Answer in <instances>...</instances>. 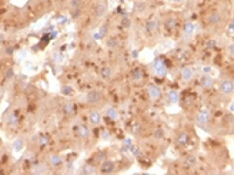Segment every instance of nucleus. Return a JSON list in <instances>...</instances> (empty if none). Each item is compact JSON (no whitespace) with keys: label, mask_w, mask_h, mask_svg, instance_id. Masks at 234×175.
<instances>
[{"label":"nucleus","mask_w":234,"mask_h":175,"mask_svg":"<svg viewBox=\"0 0 234 175\" xmlns=\"http://www.w3.org/2000/svg\"><path fill=\"white\" fill-rule=\"evenodd\" d=\"M80 14H81V9H80V8H74V9H71V18H73V19L78 18Z\"/></svg>","instance_id":"nucleus-33"},{"label":"nucleus","mask_w":234,"mask_h":175,"mask_svg":"<svg viewBox=\"0 0 234 175\" xmlns=\"http://www.w3.org/2000/svg\"><path fill=\"white\" fill-rule=\"evenodd\" d=\"M180 75H182L183 81H185V82H189V81H191L192 77H193V70H192V68L186 67V68H184V69L182 70Z\"/></svg>","instance_id":"nucleus-9"},{"label":"nucleus","mask_w":234,"mask_h":175,"mask_svg":"<svg viewBox=\"0 0 234 175\" xmlns=\"http://www.w3.org/2000/svg\"><path fill=\"white\" fill-rule=\"evenodd\" d=\"M101 120H102V116L99 114V112L96 111H92L90 112V114H89V121L94 124V125H97L101 123Z\"/></svg>","instance_id":"nucleus-10"},{"label":"nucleus","mask_w":234,"mask_h":175,"mask_svg":"<svg viewBox=\"0 0 234 175\" xmlns=\"http://www.w3.org/2000/svg\"><path fill=\"white\" fill-rule=\"evenodd\" d=\"M164 135H165V132H164V130L162 127H157L156 130L153 131V138L156 140H160L164 138Z\"/></svg>","instance_id":"nucleus-22"},{"label":"nucleus","mask_w":234,"mask_h":175,"mask_svg":"<svg viewBox=\"0 0 234 175\" xmlns=\"http://www.w3.org/2000/svg\"><path fill=\"white\" fill-rule=\"evenodd\" d=\"M155 69H156V72L159 76H165V75H166V68L164 67L163 62L157 61V62L155 63Z\"/></svg>","instance_id":"nucleus-12"},{"label":"nucleus","mask_w":234,"mask_h":175,"mask_svg":"<svg viewBox=\"0 0 234 175\" xmlns=\"http://www.w3.org/2000/svg\"><path fill=\"white\" fill-rule=\"evenodd\" d=\"M196 165H197V158L193 154H190V155L185 156V159L183 160V166L185 168H192L194 167Z\"/></svg>","instance_id":"nucleus-4"},{"label":"nucleus","mask_w":234,"mask_h":175,"mask_svg":"<svg viewBox=\"0 0 234 175\" xmlns=\"http://www.w3.org/2000/svg\"><path fill=\"white\" fill-rule=\"evenodd\" d=\"M77 132L80 134L81 138H87L89 135V130L83 125H78L77 126Z\"/></svg>","instance_id":"nucleus-20"},{"label":"nucleus","mask_w":234,"mask_h":175,"mask_svg":"<svg viewBox=\"0 0 234 175\" xmlns=\"http://www.w3.org/2000/svg\"><path fill=\"white\" fill-rule=\"evenodd\" d=\"M99 170L103 174H110V173H113V170H115V163L111 160L103 161L101 167H99Z\"/></svg>","instance_id":"nucleus-3"},{"label":"nucleus","mask_w":234,"mask_h":175,"mask_svg":"<svg viewBox=\"0 0 234 175\" xmlns=\"http://www.w3.org/2000/svg\"><path fill=\"white\" fill-rule=\"evenodd\" d=\"M143 78V71L139 68H136L132 71V79L134 81H139Z\"/></svg>","instance_id":"nucleus-23"},{"label":"nucleus","mask_w":234,"mask_h":175,"mask_svg":"<svg viewBox=\"0 0 234 175\" xmlns=\"http://www.w3.org/2000/svg\"><path fill=\"white\" fill-rule=\"evenodd\" d=\"M176 1H178V0H176Z\"/></svg>","instance_id":"nucleus-46"},{"label":"nucleus","mask_w":234,"mask_h":175,"mask_svg":"<svg viewBox=\"0 0 234 175\" xmlns=\"http://www.w3.org/2000/svg\"><path fill=\"white\" fill-rule=\"evenodd\" d=\"M210 71H211V68H210V67H205V68H204V72H206V74H208Z\"/></svg>","instance_id":"nucleus-41"},{"label":"nucleus","mask_w":234,"mask_h":175,"mask_svg":"<svg viewBox=\"0 0 234 175\" xmlns=\"http://www.w3.org/2000/svg\"><path fill=\"white\" fill-rule=\"evenodd\" d=\"M7 51H8L7 54H9V55H11V54H12V51H13V48H7Z\"/></svg>","instance_id":"nucleus-44"},{"label":"nucleus","mask_w":234,"mask_h":175,"mask_svg":"<svg viewBox=\"0 0 234 175\" xmlns=\"http://www.w3.org/2000/svg\"><path fill=\"white\" fill-rule=\"evenodd\" d=\"M190 141V135L186 132H180L177 137V142L180 146H186Z\"/></svg>","instance_id":"nucleus-7"},{"label":"nucleus","mask_w":234,"mask_h":175,"mask_svg":"<svg viewBox=\"0 0 234 175\" xmlns=\"http://www.w3.org/2000/svg\"><path fill=\"white\" fill-rule=\"evenodd\" d=\"M176 25H177V20L175 19V18H167L165 22H164V27L166 28V29H173V28L176 27Z\"/></svg>","instance_id":"nucleus-18"},{"label":"nucleus","mask_w":234,"mask_h":175,"mask_svg":"<svg viewBox=\"0 0 234 175\" xmlns=\"http://www.w3.org/2000/svg\"><path fill=\"white\" fill-rule=\"evenodd\" d=\"M142 132V125L141 124H136L135 126H134V128H132V133L134 134H139V133Z\"/></svg>","instance_id":"nucleus-34"},{"label":"nucleus","mask_w":234,"mask_h":175,"mask_svg":"<svg viewBox=\"0 0 234 175\" xmlns=\"http://www.w3.org/2000/svg\"><path fill=\"white\" fill-rule=\"evenodd\" d=\"M148 92H149L150 98L153 99V100H156V99L160 97V90L158 89V86L153 85V84H151V85L148 86Z\"/></svg>","instance_id":"nucleus-5"},{"label":"nucleus","mask_w":234,"mask_h":175,"mask_svg":"<svg viewBox=\"0 0 234 175\" xmlns=\"http://www.w3.org/2000/svg\"><path fill=\"white\" fill-rule=\"evenodd\" d=\"M2 41H4V35L0 33V43H1Z\"/></svg>","instance_id":"nucleus-45"},{"label":"nucleus","mask_w":234,"mask_h":175,"mask_svg":"<svg viewBox=\"0 0 234 175\" xmlns=\"http://www.w3.org/2000/svg\"><path fill=\"white\" fill-rule=\"evenodd\" d=\"M200 85L205 89H208L213 85V79L210 76H203L200 78Z\"/></svg>","instance_id":"nucleus-14"},{"label":"nucleus","mask_w":234,"mask_h":175,"mask_svg":"<svg viewBox=\"0 0 234 175\" xmlns=\"http://www.w3.org/2000/svg\"><path fill=\"white\" fill-rule=\"evenodd\" d=\"M132 53H134V54H132V57H137V56H138V50H134Z\"/></svg>","instance_id":"nucleus-43"},{"label":"nucleus","mask_w":234,"mask_h":175,"mask_svg":"<svg viewBox=\"0 0 234 175\" xmlns=\"http://www.w3.org/2000/svg\"><path fill=\"white\" fill-rule=\"evenodd\" d=\"M157 27H158V25H157V21L155 20H150L145 23V30L148 33H153L157 29Z\"/></svg>","instance_id":"nucleus-16"},{"label":"nucleus","mask_w":234,"mask_h":175,"mask_svg":"<svg viewBox=\"0 0 234 175\" xmlns=\"http://www.w3.org/2000/svg\"><path fill=\"white\" fill-rule=\"evenodd\" d=\"M146 8V4L144 1H137L135 4V9L137 12H143Z\"/></svg>","instance_id":"nucleus-25"},{"label":"nucleus","mask_w":234,"mask_h":175,"mask_svg":"<svg viewBox=\"0 0 234 175\" xmlns=\"http://www.w3.org/2000/svg\"><path fill=\"white\" fill-rule=\"evenodd\" d=\"M219 89L222 93L229 95V93H232L234 91V83L232 81H229V79H225V81H222V82L220 83Z\"/></svg>","instance_id":"nucleus-2"},{"label":"nucleus","mask_w":234,"mask_h":175,"mask_svg":"<svg viewBox=\"0 0 234 175\" xmlns=\"http://www.w3.org/2000/svg\"><path fill=\"white\" fill-rule=\"evenodd\" d=\"M22 147H23V141H22L21 139L14 140V142H13V149H14V152H20L22 149Z\"/></svg>","instance_id":"nucleus-24"},{"label":"nucleus","mask_w":234,"mask_h":175,"mask_svg":"<svg viewBox=\"0 0 234 175\" xmlns=\"http://www.w3.org/2000/svg\"><path fill=\"white\" fill-rule=\"evenodd\" d=\"M106 114L108 118H110L111 120H117L118 117H120V114H118V111L115 109V107H108L106 111Z\"/></svg>","instance_id":"nucleus-11"},{"label":"nucleus","mask_w":234,"mask_h":175,"mask_svg":"<svg viewBox=\"0 0 234 175\" xmlns=\"http://www.w3.org/2000/svg\"><path fill=\"white\" fill-rule=\"evenodd\" d=\"M99 74H101V76L102 78H104V79H109V78H111L113 76V70L110 67H103L101 71H99Z\"/></svg>","instance_id":"nucleus-15"},{"label":"nucleus","mask_w":234,"mask_h":175,"mask_svg":"<svg viewBox=\"0 0 234 175\" xmlns=\"http://www.w3.org/2000/svg\"><path fill=\"white\" fill-rule=\"evenodd\" d=\"M106 12V6L104 4H97L96 7H95V9H94V15H95V18H102Z\"/></svg>","instance_id":"nucleus-6"},{"label":"nucleus","mask_w":234,"mask_h":175,"mask_svg":"<svg viewBox=\"0 0 234 175\" xmlns=\"http://www.w3.org/2000/svg\"><path fill=\"white\" fill-rule=\"evenodd\" d=\"M167 98H169L170 103L176 104V103L178 102V99H179V95H178V92L176 90H170L169 91V93H167Z\"/></svg>","instance_id":"nucleus-19"},{"label":"nucleus","mask_w":234,"mask_h":175,"mask_svg":"<svg viewBox=\"0 0 234 175\" xmlns=\"http://www.w3.org/2000/svg\"><path fill=\"white\" fill-rule=\"evenodd\" d=\"M121 25L123 28L129 29V28L131 27V20H130L129 18H123V20L121 21Z\"/></svg>","instance_id":"nucleus-28"},{"label":"nucleus","mask_w":234,"mask_h":175,"mask_svg":"<svg viewBox=\"0 0 234 175\" xmlns=\"http://www.w3.org/2000/svg\"><path fill=\"white\" fill-rule=\"evenodd\" d=\"M49 162L52 166L57 167V166H60V165L62 163V158H61L59 154H52L49 156Z\"/></svg>","instance_id":"nucleus-13"},{"label":"nucleus","mask_w":234,"mask_h":175,"mask_svg":"<svg viewBox=\"0 0 234 175\" xmlns=\"http://www.w3.org/2000/svg\"><path fill=\"white\" fill-rule=\"evenodd\" d=\"M106 27H102L101 29H99V33H97V34H99V37H103V36L106 35Z\"/></svg>","instance_id":"nucleus-37"},{"label":"nucleus","mask_w":234,"mask_h":175,"mask_svg":"<svg viewBox=\"0 0 234 175\" xmlns=\"http://www.w3.org/2000/svg\"><path fill=\"white\" fill-rule=\"evenodd\" d=\"M47 141H48V139H47L46 137H43V138H41V139H40V144H41V145H45Z\"/></svg>","instance_id":"nucleus-40"},{"label":"nucleus","mask_w":234,"mask_h":175,"mask_svg":"<svg viewBox=\"0 0 234 175\" xmlns=\"http://www.w3.org/2000/svg\"><path fill=\"white\" fill-rule=\"evenodd\" d=\"M13 76H14V70L12 69V68H9V69L6 71V75H5V77H6L7 79H9V78H12Z\"/></svg>","instance_id":"nucleus-36"},{"label":"nucleus","mask_w":234,"mask_h":175,"mask_svg":"<svg viewBox=\"0 0 234 175\" xmlns=\"http://www.w3.org/2000/svg\"><path fill=\"white\" fill-rule=\"evenodd\" d=\"M229 51H231L232 54H234V43H233V44H231V46H229Z\"/></svg>","instance_id":"nucleus-42"},{"label":"nucleus","mask_w":234,"mask_h":175,"mask_svg":"<svg viewBox=\"0 0 234 175\" xmlns=\"http://www.w3.org/2000/svg\"><path fill=\"white\" fill-rule=\"evenodd\" d=\"M102 137H103V139H109V137H110V133L108 132V131H104V132L102 133Z\"/></svg>","instance_id":"nucleus-38"},{"label":"nucleus","mask_w":234,"mask_h":175,"mask_svg":"<svg viewBox=\"0 0 234 175\" xmlns=\"http://www.w3.org/2000/svg\"><path fill=\"white\" fill-rule=\"evenodd\" d=\"M87 103L90 105H95L102 100V93L99 90H90L85 96Z\"/></svg>","instance_id":"nucleus-1"},{"label":"nucleus","mask_w":234,"mask_h":175,"mask_svg":"<svg viewBox=\"0 0 234 175\" xmlns=\"http://www.w3.org/2000/svg\"><path fill=\"white\" fill-rule=\"evenodd\" d=\"M106 47L110 49H115L118 47V41H117V39H115V37H109L108 40H106Z\"/></svg>","instance_id":"nucleus-21"},{"label":"nucleus","mask_w":234,"mask_h":175,"mask_svg":"<svg viewBox=\"0 0 234 175\" xmlns=\"http://www.w3.org/2000/svg\"><path fill=\"white\" fill-rule=\"evenodd\" d=\"M207 20H208V22H210L211 25H217V23H219L220 20H221V16H220L219 13H211L208 15Z\"/></svg>","instance_id":"nucleus-17"},{"label":"nucleus","mask_w":234,"mask_h":175,"mask_svg":"<svg viewBox=\"0 0 234 175\" xmlns=\"http://www.w3.org/2000/svg\"><path fill=\"white\" fill-rule=\"evenodd\" d=\"M194 30V25L191 23V22H189V23H186L184 27V32L186 34H191L192 32Z\"/></svg>","instance_id":"nucleus-29"},{"label":"nucleus","mask_w":234,"mask_h":175,"mask_svg":"<svg viewBox=\"0 0 234 175\" xmlns=\"http://www.w3.org/2000/svg\"><path fill=\"white\" fill-rule=\"evenodd\" d=\"M63 111H64V113H66V114H71V113L74 112V105L70 104V103H67V104H64Z\"/></svg>","instance_id":"nucleus-27"},{"label":"nucleus","mask_w":234,"mask_h":175,"mask_svg":"<svg viewBox=\"0 0 234 175\" xmlns=\"http://www.w3.org/2000/svg\"><path fill=\"white\" fill-rule=\"evenodd\" d=\"M81 5H82V1H81V0H70L71 9H74V8H80Z\"/></svg>","instance_id":"nucleus-32"},{"label":"nucleus","mask_w":234,"mask_h":175,"mask_svg":"<svg viewBox=\"0 0 234 175\" xmlns=\"http://www.w3.org/2000/svg\"><path fill=\"white\" fill-rule=\"evenodd\" d=\"M214 46H215V41H213V40H211V41L207 42V47H208V48H213Z\"/></svg>","instance_id":"nucleus-39"},{"label":"nucleus","mask_w":234,"mask_h":175,"mask_svg":"<svg viewBox=\"0 0 234 175\" xmlns=\"http://www.w3.org/2000/svg\"><path fill=\"white\" fill-rule=\"evenodd\" d=\"M131 152L135 154L136 156H142L143 155L141 148H139L138 146H135V145H132V146H131Z\"/></svg>","instance_id":"nucleus-31"},{"label":"nucleus","mask_w":234,"mask_h":175,"mask_svg":"<svg viewBox=\"0 0 234 175\" xmlns=\"http://www.w3.org/2000/svg\"><path fill=\"white\" fill-rule=\"evenodd\" d=\"M210 119V114L207 111H200L197 116V123L199 125H205Z\"/></svg>","instance_id":"nucleus-8"},{"label":"nucleus","mask_w":234,"mask_h":175,"mask_svg":"<svg viewBox=\"0 0 234 175\" xmlns=\"http://www.w3.org/2000/svg\"><path fill=\"white\" fill-rule=\"evenodd\" d=\"M61 92H62V95L68 96V95H70L71 92H73V88L69 86V85H64V86L61 88Z\"/></svg>","instance_id":"nucleus-30"},{"label":"nucleus","mask_w":234,"mask_h":175,"mask_svg":"<svg viewBox=\"0 0 234 175\" xmlns=\"http://www.w3.org/2000/svg\"><path fill=\"white\" fill-rule=\"evenodd\" d=\"M95 170H96V169H95L94 167H90L89 165H85V168H83V172H85V173H90V174H94V173H95Z\"/></svg>","instance_id":"nucleus-35"},{"label":"nucleus","mask_w":234,"mask_h":175,"mask_svg":"<svg viewBox=\"0 0 234 175\" xmlns=\"http://www.w3.org/2000/svg\"><path fill=\"white\" fill-rule=\"evenodd\" d=\"M18 121H19V119H18V117L15 116L14 113H12V114H9V116H8L7 123L9 124V125H12V126L16 125V124H18Z\"/></svg>","instance_id":"nucleus-26"}]
</instances>
